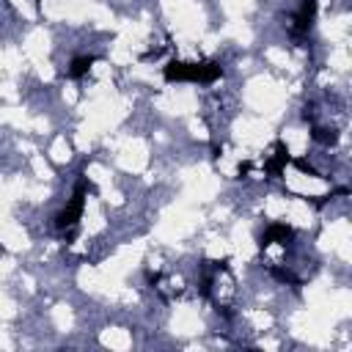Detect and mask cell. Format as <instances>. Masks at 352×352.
<instances>
[{"instance_id":"obj_1","label":"cell","mask_w":352,"mask_h":352,"mask_svg":"<svg viewBox=\"0 0 352 352\" xmlns=\"http://www.w3.org/2000/svg\"><path fill=\"white\" fill-rule=\"evenodd\" d=\"M162 77L165 82H201V85H212L214 80L223 77V66L217 60H168L162 66Z\"/></svg>"},{"instance_id":"obj_2","label":"cell","mask_w":352,"mask_h":352,"mask_svg":"<svg viewBox=\"0 0 352 352\" xmlns=\"http://www.w3.org/2000/svg\"><path fill=\"white\" fill-rule=\"evenodd\" d=\"M88 190H91V182L85 179V176H80L77 179V184H74V192H72V198H69V204L55 214V228L58 231H66V228H74L77 223H80V217H82V212H85V198H88Z\"/></svg>"},{"instance_id":"obj_3","label":"cell","mask_w":352,"mask_h":352,"mask_svg":"<svg viewBox=\"0 0 352 352\" xmlns=\"http://www.w3.org/2000/svg\"><path fill=\"white\" fill-rule=\"evenodd\" d=\"M316 8H319V0H300L297 11L292 16V36L294 38H302L311 33L314 19H316Z\"/></svg>"},{"instance_id":"obj_4","label":"cell","mask_w":352,"mask_h":352,"mask_svg":"<svg viewBox=\"0 0 352 352\" xmlns=\"http://www.w3.org/2000/svg\"><path fill=\"white\" fill-rule=\"evenodd\" d=\"M292 239H294V228H292V226H286V223H270V226L261 231V236H258V248L264 250V248H270L272 242L286 245V242H292Z\"/></svg>"},{"instance_id":"obj_5","label":"cell","mask_w":352,"mask_h":352,"mask_svg":"<svg viewBox=\"0 0 352 352\" xmlns=\"http://www.w3.org/2000/svg\"><path fill=\"white\" fill-rule=\"evenodd\" d=\"M289 162H292V154H289L286 143H283V140H278V143H275V154L264 162V173H267V176H272V179H278Z\"/></svg>"},{"instance_id":"obj_6","label":"cell","mask_w":352,"mask_h":352,"mask_svg":"<svg viewBox=\"0 0 352 352\" xmlns=\"http://www.w3.org/2000/svg\"><path fill=\"white\" fill-rule=\"evenodd\" d=\"M96 60H99L96 55H77V58H72V63H69V77H74V80L85 77L88 69H91Z\"/></svg>"},{"instance_id":"obj_7","label":"cell","mask_w":352,"mask_h":352,"mask_svg":"<svg viewBox=\"0 0 352 352\" xmlns=\"http://www.w3.org/2000/svg\"><path fill=\"white\" fill-rule=\"evenodd\" d=\"M311 138L316 143H322V146H336L338 143V132L333 126H314L311 129Z\"/></svg>"},{"instance_id":"obj_8","label":"cell","mask_w":352,"mask_h":352,"mask_svg":"<svg viewBox=\"0 0 352 352\" xmlns=\"http://www.w3.org/2000/svg\"><path fill=\"white\" fill-rule=\"evenodd\" d=\"M270 272H272V278H278V280H283V283H294V286H300V278L292 272V270H283V267H270Z\"/></svg>"}]
</instances>
